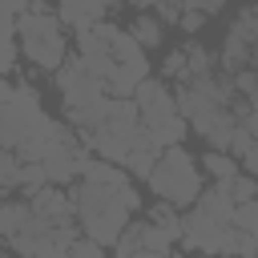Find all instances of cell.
<instances>
[{"instance_id": "cell-30", "label": "cell", "mask_w": 258, "mask_h": 258, "mask_svg": "<svg viewBox=\"0 0 258 258\" xmlns=\"http://www.w3.org/2000/svg\"><path fill=\"white\" fill-rule=\"evenodd\" d=\"M121 258H173V254H165V250H149V246H137V250L121 254Z\"/></svg>"}, {"instance_id": "cell-3", "label": "cell", "mask_w": 258, "mask_h": 258, "mask_svg": "<svg viewBox=\"0 0 258 258\" xmlns=\"http://www.w3.org/2000/svg\"><path fill=\"white\" fill-rule=\"evenodd\" d=\"M16 36H20V52H24L36 69L56 73V69L64 64V32H60L56 12L44 8V0H32V4L16 16Z\"/></svg>"}, {"instance_id": "cell-34", "label": "cell", "mask_w": 258, "mask_h": 258, "mask_svg": "<svg viewBox=\"0 0 258 258\" xmlns=\"http://www.w3.org/2000/svg\"><path fill=\"white\" fill-rule=\"evenodd\" d=\"M28 4H32V0H28Z\"/></svg>"}, {"instance_id": "cell-4", "label": "cell", "mask_w": 258, "mask_h": 258, "mask_svg": "<svg viewBox=\"0 0 258 258\" xmlns=\"http://www.w3.org/2000/svg\"><path fill=\"white\" fill-rule=\"evenodd\" d=\"M149 189L161 198V202H173L177 210L194 206L202 198V173H198V161L181 149V145H169L161 149L153 173H149Z\"/></svg>"}, {"instance_id": "cell-6", "label": "cell", "mask_w": 258, "mask_h": 258, "mask_svg": "<svg viewBox=\"0 0 258 258\" xmlns=\"http://www.w3.org/2000/svg\"><path fill=\"white\" fill-rule=\"evenodd\" d=\"M56 89H60L64 109H85V105H97V101L109 97L105 85L97 81V73L81 56H64V64L56 69Z\"/></svg>"}, {"instance_id": "cell-24", "label": "cell", "mask_w": 258, "mask_h": 258, "mask_svg": "<svg viewBox=\"0 0 258 258\" xmlns=\"http://www.w3.org/2000/svg\"><path fill=\"white\" fill-rule=\"evenodd\" d=\"M254 141H258V137H254L246 125H238V129H234V137H230V153H234V157H242V153H246Z\"/></svg>"}, {"instance_id": "cell-19", "label": "cell", "mask_w": 258, "mask_h": 258, "mask_svg": "<svg viewBox=\"0 0 258 258\" xmlns=\"http://www.w3.org/2000/svg\"><path fill=\"white\" fill-rule=\"evenodd\" d=\"M234 226H238V230H246V234H258V198H250V202H238V206H234Z\"/></svg>"}, {"instance_id": "cell-31", "label": "cell", "mask_w": 258, "mask_h": 258, "mask_svg": "<svg viewBox=\"0 0 258 258\" xmlns=\"http://www.w3.org/2000/svg\"><path fill=\"white\" fill-rule=\"evenodd\" d=\"M0 8H4V12H12V16H20V12L28 8V0H0Z\"/></svg>"}, {"instance_id": "cell-32", "label": "cell", "mask_w": 258, "mask_h": 258, "mask_svg": "<svg viewBox=\"0 0 258 258\" xmlns=\"http://www.w3.org/2000/svg\"><path fill=\"white\" fill-rule=\"evenodd\" d=\"M8 97H12V81H8V77H0V101H8Z\"/></svg>"}, {"instance_id": "cell-10", "label": "cell", "mask_w": 258, "mask_h": 258, "mask_svg": "<svg viewBox=\"0 0 258 258\" xmlns=\"http://www.w3.org/2000/svg\"><path fill=\"white\" fill-rule=\"evenodd\" d=\"M105 0H56V20L60 24H69L77 36L81 32H89L93 24H101L105 20Z\"/></svg>"}, {"instance_id": "cell-35", "label": "cell", "mask_w": 258, "mask_h": 258, "mask_svg": "<svg viewBox=\"0 0 258 258\" xmlns=\"http://www.w3.org/2000/svg\"><path fill=\"white\" fill-rule=\"evenodd\" d=\"M16 258H20V254H16Z\"/></svg>"}, {"instance_id": "cell-13", "label": "cell", "mask_w": 258, "mask_h": 258, "mask_svg": "<svg viewBox=\"0 0 258 258\" xmlns=\"http://www.w3.org/2000/svg\"><path fill=\"white\" fill-rule=\"evenodd\" d=\"M20 194V153L16 149H0V198Z\"/></svg>"}, {"instance_id": "cell-1", "label": "cell", "mask_w": 258, "mask_h": 258, "mask_svg": "<svg viewBox=\"0 0 258 258\" xmlns=\"http://www.w3.org/2000/svg\"><path fill=\"white\" fill-rule=\"evenodd\" d=\"M73 206H77L81 234H89L93 242H101L109 250V246H117L129 218L141 210V194L133 189L129 173L121 165L93 157L89 169L81 173V181L73 185Z\"/></svg>"}, {"instance_id": "cell-12", "label": "cell", "mask_w": 258, "mask_h": 258, "mask_svg": "<svg viewBox=\"0 0 258 258\" xmlns=\"http://www.w3.org/2000/svg\"><path fill=\"white\" fill-rule=\"evenodd\" d=\"M202 165H206V173L214 177V181H234L242 169H238V157L234 153H226V149H210L206 157H202Z\"/></svg>"}, {"instance_id": "cell-20", "label": "cell", "mask_w": 258, "mask_h": 258, "mask_svg": "<svg viewBox=\"0 0 258 258\" xmlns=\"http://www.w3.org/2000/svg\"><path fill=\"white\" fill-rule=\"evenodd\" d=\"M226 189H230V198H234V202H250V198H258V177L238 173L234 181H226Z\"/></svg>"}, {"instance_id": "cell-8", "label": "cell", "mask_w": 258, "mask_h": 258, "mask_svg": "<svg viewBox=\"0 0 258 258\" xmlns=\"http://www.w3.org/2000/svg\"><path fill=\"white\" fill-rule=\"evenodd\" d=\"M133 101H137V109H141V121H145V117L177 113V97H173V93H169V85H165V81H157V77H145V81L133 89Z\"/></svg>"}, {"instance_id": "cell-9", "label": "cell", "mask_w": 258, "mask_h": 258, "mask_svg": "<svg viewBox=\"0 0 258 258\" xmlns=\"http://www.w3.org/2000/svg\"><path fill=\"white\" fill-rule=\"evenodd\" d=\"M69 129H73L69 121H56V117H48V113H44V121L32 129V137L16 149V153H20V161H44V153H48L60 137H69Z\"/></svg>"}, {"instance_id": "cell-14", "label": "cell", "mask_w": 258, "mask_h": 258, "mask_svg": "<svg viewBox=\"0 0 258 258\" xmlns=\"http://www.w3.org/2000/svg\"><path fill=\"white\" fill-rule=\"evenodd\" d=\"M129 32H133V40H137L141 48H157V44H161V20L149 16V12H141V16L129 24Z\"/></svg>"}, {"instance_id": "cell-23", "label": "cell", "mask_w": 258, "mask_h": 258, "mask_svg": "<svg viewBox=\"0 0 258 258\" xmlns=\"http://www.w3.org/2000/svg\"><path fill=\"white\" fill-rule=\"evenodd\" d=\"M153 8H157V20L161 24H177L181 12H185V0H153Z\"/></svg>"}, {"instance_id": "cell-16", "label": "cell", "mask_w": 258, "mask_h": 258, "mask_svg": "<svg viewBox=\"0 0 258 258\" xmlns=\"http://www.w3.org/2000/svg\"><path fill=\"white\" fill-rule=\"evenodd\" d=\"M149 222L181 238V214H177V206H173V202H161V198H157V202L149 206Z\"/></svg>"}, {"instance_id": "cell-27", "label": "cell", "mask_w": 258, "mask_h": 258, "mask_svg": "<svg viewBox=\"0 0 258 258\" xmlns=\"http://www.w3.org/2000/svg\"><path fill=\"white\" fill-rule=\"evenodd\" d=\"M238 161H242V173H250V177H258V141H254V145H250V149H246V153H242Z\"/></svg>"}, {"instance_id": "cell-22", "label": "cell", "mask_w": 258, "mask_h": 258, "mask_svg": "<svg viewBox=\"0 0 258 258\" xmlns=\"http://www.w3.org/2000/svg\"><path fill=\"white\" fill-rule=\"evenodd\" d=\"M161 81H185V48H173L161 64Z\"/></svg>"}, {"instance_id": "cell-33", "label": "cell", "mask_w": 258, "mask_h": 258, "mask_svg": "<svg viewBox=\"0 0 258 258\" xmlns=\"http://www.w3.org/2000/svg\"><path fill=\"white\" fill-rule=\"evenodd\" d=\"M105 4H125V0H105Z\"/></svg>"}, {"instance_id": "cell-11", "label": "cell", "mask_w": 258, "mask_h": 258, "mask_svg": "<svg viewBox=\"0 0 258 258\" xmlns=\"http://www.w3.org/2000/svg\"><path fill=\"white\" fill-rule=\"evenodd\" d=\"M28 214H32L28 198H0V238L8 242V238L28 222Z\"/></svg>"}, {"instance_id": "cell-21", "label": "cell", "mask_w": 258, "mask_h": 258, "mask_svg": "<svg viewBox=\"0 0 258 258\" xmlns=\"http://www.w3.org/2000/svg\"><path fill=\"white\" fill-rule=\"evenodd\" d=\"M69 258H105V246H101V242H93L89 234H77V238H73V246H69Z\"/></svg>"}, {"instance_id": "cell-2", "label": "cell", "mask_w": 258, "mask_h": 258, "mask_svg": "<svg viewBox=\"0 0 258 258\" xmlns=\"http://www.w3.org/2000/svg\"><path fill=\"white\" fill-rule=\"evenodd\" d=\"M77 56L97 73V81L105 85L109 97H133V89L149 77L145 48L133 40L129 28H117L109 20H101L77 36Z\"/></svg>"}, {"instance_id": "cell-29", "label": "cell", "mask_w": 258, "mask_h": 258, "mask_svg": "<svg viewBox=\"0 0 258 258\" xmlns=\"http://www.w3.org/2000/svg\"><path fill=\"white\" fill-rule=\"evenodd\" d=\"M12 36H16V16L0 8V44H4V40H12Z\"/></svg>"}, {"instance_id": "cell-28", "label": "cell", "mask_w": 258, "mask_h": 258, "mask_svg": "<svg viewBox=\"0 0 258 258\" xmlns=\"http://www.w3.org/2000/svg\"><path fill=\"white\" fill-rule=\"evenodd\" d=\"M185 8H198V12H206V16H218V12L226 8V0H185Z\"/></svg>"}, {"instance_id": "cell-7", "label": "cell", "mask_w": 258, "mask_h": 258, "mask_svg": "<svg viewBox=\"0 0 258 258\" xmlns=\"http://www.w3.org/2000/svg\"><path fill=\"white\" fill-rule=\"evenodd\" d=\"M89 161H93V149L69 129V137H60L48 153H44V173H48V185H77L81 181V173L89 169Z\"/></svg>"}, {"instance_id": "cell-17", "label": "cell", "mask_w": 258, "mask_h": 258, "mask_svg": "<svg viewBox=\"0 0 258 258\" xmlns=\"http://www.w3.org/2000/svg\"><path fill=\"white\" fill-rule=\"evenodd\" d=\"M48 185V173L40 161H20V198H32L36 189Z\"/></svg>"}, {"instance_id": "cell-25", "label": "cell", "mask_w": 258, "mask_h": 258, "mask_svg": "<svg viewBox=\"0 0 258 258\" xmlns=\"http://www.w3.org/2000/svg\"><path fill=\"white\" fill-rule=\"evenodd\" d=\"M16 56H20L16 40H4V44H0V77H8V73L16 69Z\"/></svg>"}, {"instance_id": "cell-26", "label": "cell", "mask_w": 258, "mask_h": 258, "mask_svg": "<svg viewBox=\"0 0 258 258\" xmlns=\"http://www.w3.org/2000/svg\"><path fill=\"white\" fill-rule=\"evenodd\" d=\"M202 24H206V12H198V8H185V12H181V20H177V28H181V32H198Z\"/></svg>"}, {"instance_id": "cell-15", "label": "cell", "mask_w": 258, "mask_h": 258, "mask_svg": "<svg viewBox=\"0 0 258 258\" xmlns=\"http://www.w3.org/2000/svg\"><path fill=\"white\" fill-rule=\"evenodd\" d=\"M218 64L210 60V52L202 44H185V81H198V77H210Z\"/></svg>"}, {"instance_id": "cell-18", "label": "cell", "mask_w": 258, "mask_h": 258, "mask_svg": "<svg viewBox=\"0 0 258 258\" xmlns=\"http://www.w3.org/2000/svg\"><path fill=\"white\" fill-rule=\"evenodd\" d=\"M153 165H157V153H149V149H129V157H125V173L129 177H141V181H149V173H153Z\"/></svg>"}, {"instance_id": "cell-5", "label": "cell", "mask_w": 258, "mask_h": 258, "mask_svg": "<svg viewBox=\"0 0 258 258\" xmlns=\"http://www.w3.org/2000/svg\"><path fill=\"white\" fill-rule=\"evenodd\" d=\"M40 121H44V105L36 85L28 81L12 85V97L0 101V149H20Z\"/></svg>"}]
</instances>
